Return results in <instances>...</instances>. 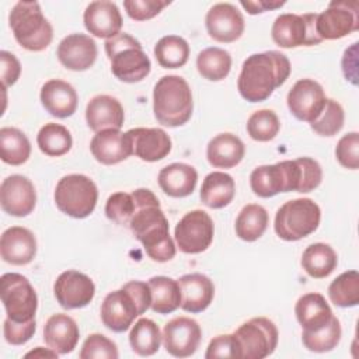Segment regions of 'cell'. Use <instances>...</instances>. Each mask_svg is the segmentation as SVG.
Returning a JSON list of instances; mask_svg holds the SVG:
<instances>
[{"instance_id":"6da1fadb","label":"cell","mask_w":359,"mask_h":359,"mask_svg":"<svg viewBox=\"0 0 359 359\" xmlns=\"http://www.w3.org/2000/svg\"><path fill=\"white\" fill-rule=\"evenodd\" d=\"M132 196L136 203V210L128 224L132 234L143 244L146 254L153 261L167 262L172 259L177 248L157 196L147 188L132 191Z\"/></svg>"},{"instance_id":"7a4b0ae2","label":"cell","mask_w":359,"mask_h":359,"mask_svg":"<svg viewBox=\"0 0 359 359\" xmlns=\"http://www.w3.org/2000/svg\"><path fill=\"white\" fill-rule=\"evenodd\" d=\"M290 62L278 50L248 56L237 80L240 95L248 102H261L272 95L290 74Z\"/></svg>"},{"instance_id":"3957f363","label":"cell","mask_w":359,"mask_h":359,"mask_svg":"<svg viewBox=\"0 0 359 359\" xmlns=\"http://www.w3.org/2000/svg\"><path fill=\"white\" fill-rule=\"evenodd\" d=\"M194 109L191 87L185 79L163 76L153 90V112L158 123L177 128L191 119Z\"/></svg>"},{"instance_id":"277c9868","label":"cell","mask_w":359,"mask_h":359,"mask_svg":"<svg viewBox=\"0 0 359 359\" xmlns=\"http://www.w3.org/2000/svg\"><path fill=\"white\" fill-rule=\"evenodd\" d=\"M8 24L15 41L27 50L41 52L53 39V28L36 1L15 3L10 11Z\"/></svg>"},{"instance_id":"5b68a950","label":"cell","mask_w":359,"mask_h":359,"mask_svg":"<svg viewBox=\"0 0 359 359\" xmlns=\"http://www.w3.org/2000/svg\"><path fill=\"white\" fill-rule=\"evenodd\" d=\"M105 52L111 62L112 74L123 83H139L151 70L149 56L140 42L129 34H119L105 41Z\"/></svg>"},{"instance_id":"8992f818","label":"cell","mask_w":359,"mask_h":359,"mask_svg":"<svg viewBox=\"0 0 359 359\" xmlns=\"http://www.w3.org/2000/svg\"><path fill=\"white\" fill-rule=\"evenodd\" d=\"M321 220L320 206L309 198L285 202L276 212L273 229L279 238L297 241L314 233Z\"/></svg>"},{"instance_id":"52a82bcc","label":"cell","mask_w":359,"mask_h":359,"mask_svg":"<svg viewBox=\"0 0 359 359\" xmlns=\"http://www.w3.org/2000/svg\"><path fill=\"white\" fill-rule=\"evenodd\" d=\"M98 201V189L91 178L83 174H69L59 180L55 188L57 209L74 219L90 216Z\"/></svg>"},{"instance_id":"ba28073f","label":"cell","mask_w":359,"mask_h":359,"mask_svg":"<svg viewBox=\"0 0 359 359\" xmlns=\"http://www.w3.org/2000/svg\"><path fill=\"white\" fill-rule=\"evenodd\" d=\"M1 303L7 318L14 323H28L35 320L38 296L29 280L21 273L7 272L1 275Z\"/></svg>"},{"instance_id":"9c48e42d","label":"cell","mask_w":359,"mask_h":359,"mask_svg":"<svg viewBox=\"0 0 359 359\" xmlns=\"http://www.w3.org/2000/svg\"><path fill=\"white\" fill-rule=\"evenodd\" d=\"M300 165L297 160H285L276 164L259 165L250 175V187L252 192L261 198H271L279 192H290L299 189Z\"/></svg>"},{"instance_id":"30bf717a","label":"cell","mask_w":359,"mask_h":359,"mask_svg":"<svg viewBox=\"0 0 359 359\" xmlns=\"http://www.w3.org/2000/svg\"><path fill=\"white\" fill-rule=\"evenodd\" d=\"M241 359H264L273 353L279 332L273 321L266 317H254L243 323L234 332Z\"/></svg>"},{"instance_id":"8fae6325","label":"cell","mask_w":359,"mask_h":359,"mask_svg":"<svg viewBox=\"0 0 359 359\" xmlns=\"http://www.w3.org/2000/svg\"><path fill=\"white\" fill-rule=\"evenodd\" d=\"M316 13H307L303 15L285 13L278 15L271 29L273 42L285 49L321 43L323 41L316 31Z\"/></svg>"},{"instance_id":"7c38bea8","label":"cell","mask_w":359,"mask_h":359,"mask_svg":"<svg viewBox=\"0 0 359 359\" xmlns=\"http://www.w3.org/2000/svg\"><path fill=\"white\" fill-rule=\"evenodd\" d=\"M359 29V4L355 0H335L317 14L316 31L324 39H341Z\"/></svg>"},{"instance_id":"4fadbf2b","label":"cell","mask_w":359,"mask_h":359,"mask_svg":"<svg viewBox=\"0 0 359 359\" xmlns=\"http://www.w3.org/2000/svg\"><path fill=\"white\" fill-rule=\"evenodd\" d=\"M215 224L212 217L201 209L185 213L175 226L174 237L178 248L185 254H199L213 241Z\"/></svg>"},{"instance_id":"5bb4252c","label":"cell","mask_w":359,"mask_h":359,"mask_svg":"<svg viewBox=\"0 0 359 359\" xmlns=\"http://www.w3.org/2000/svg\"><path fill=\"white\" fill-rule=\"evenodd\" d=\"M286 102L296 119L311 123L324 109L327 97L320 83L313 79H300L289 90Z\"/></svg>"},{"instance_id":"9a60e30c","label":"cell","mask_w":359,"mask_h":359,"mask_svg":"<svg viewBox=\"0 0 359 359\" xmlns=\"http://www.w3.org/2000/svg\"><path fill=\"white\" fill-rule=\"evenodd\" d=\"M201 338L202 330L199 324L189 317H175L163 328V345L175 358L194 355L201 344Z\"/></svg>"},{"instance_id":"2e32d148","label":"cell","mask_w":359,"mask_h":359,"mask_svg":"<svg viewBox=\"0 0 359 359\" xmlns=\"http://www.w3.org/2000/svg\"><path fill=\"white\" fill-rule=\"evenodd\" d=\"M53 292L57 303L66 309L86 307L95 294V285L90 276L83 272L69 269L62 272L53 285Z\"/></svg>"},{"instance_id":"e0dca14e","label":"cell","mask_w":359,"mask_h":359,"mask_svg":"<svg viewBox=\"0 0 359 359\" xmlns=\"http://www.w3.org/2000/svg\"><path fill=\"white\" fill-rule=\"evenodd\" d=\"M0 205L11 216H28L36 205V191L31 180L20 174L4 178L0 185Z\"/></svg>"},{"instance_id":"ac0fdd59","label":"cell","mask_w":359,"mask_h":359,"mask_svg":"<svg viewBox=\"0 0 359 359\" xmlns=\"http://www.w3.org/2000/svg\"><path fill=\"white\" fill-rule=\"evenodd\" d=\"M205 25L209 36L222 43L237 41L244 32V18L231 3H217L206 14Z\"/></svg>"},{"instance_id":"d6986e66","label":"cell","mask_w":359,"mask_h":359,"mask_svg":"<svg viewBox=\"0 0 359 359\" xmlns=\"http://www.w3.org/2000/svg\"><path fill=\"white\" fill-rule=\"evenodd\" d=\"M140 310L132 294L123 287L108 293L101 304V321L114 332H125L130 328Z\"/></svg>"},{"instance_id":"ffe728a7","label":"cell","mask_w":359,"mask_h":359,"mask_svg":"<svg viewBox=\"0 0 359 359\" xmlns=\"http://www.w3.org/2000/svg\"><path fill=\"white\" fill-rule=\"evenodd\" d=\"M97 43L86 34H70L57 45V59L69 70L84 72L97 60Z\"/></svg>"},{"instance_id":"44dd1931","label":"cell","mask_w":359,"mask_h":359,"mask_svg":"<svg viewBox=\"0 0 359 359\" xmlns=\"http://www.w3.org/2000/svg\"><path fill=\"white\" fill-rule=\"evenodd\" d=\"M90 150L93 157L104 165L118 164L133 154L132 140L128 132H121V129L97 132L90 142Z\"/></svg>"},{"instance_id":"7402d4cb","label":"cell","mask_w":359,"mask_h":359,"mask_svg":"<svg viewBox=\"0 0 359 359\" xmlns=\"http://www.w3.org/2000/svg\"><path fill=\"white\" fill-rule=\"evenodd\" d=\"M83 20L86 29L91 35L105 39L119 35L123 24L118 6L108 0L91 1L84 10Z\"/></svg>"},{"instance_id":"603a6c76","label":"cell","mask_w":359,"mask_h":359,"mask_svg":"<svg viewBox=\"0 0 359 359\" xmlns=\"http://www.w3.org/2000/svg\"><path fill=\"white\" fill-rule=\"evenodd\" d=\"M3 261L11 265H27L36 255V238L34 233L21 226H13L3 231L0 238Z\"/></svg>"},{"instance_id":"cb8c5ba5","label":"cell","mask_w":359,"mask_h":359,"mask_svg":"<svg viewBox=\"0 0 359 359\" xmlns=\"http://www.w3.org/2000/svg\"><path fill=\"white\" fill-rule=\"evenodd\" d=\"M133 154L143 161H158L171 151V139L160 128H133L128 130Z\"/></svg>"},{"instance_id":"d4e9b609","label":"cell","mask_w":359,"mask_h":359,"mask_svg":"<svg viewBox=\"0 0 359 359\" xmlns=\"http://www.w3.org/2000/svg\"><path fill=\"white\" fill-rule=\"evenodd\" d=\"M86 121L95 133L105 129H121L125 121L123 107L115 97L95 95L87 104Z\"/></svg>"},{"instance_id":"484cf974","label":"cell","mask_w":359,"mask_h":359,"mask_svg":"<svg viewBox=\"0 0 359 359\" xmlns=\"http://www.w3.org/2000/svg\"><path fill=\"white\" fill-rule=\"evenodd\" d=\"M41 102L43 108L56 118L65 119L72 116L77 109L79 97L72 84L67 81L52 79L41 88Z\"/></svg>"},{"instance_id":"4316f807","label":"cell","mask_w":359,"mask_h":359,"mask_svg":"<svg viewBox=\"0 0 359 359\" xmlns=\"http://www.w3.org/2000/svg\"><path fill=\"white\" fill-rule=\"evenodd\" d=\"M181 290V309L188 313H202L215 296L213 282L202 273H187L178 279Z\"/></svg>"},{"instance_id":"83f0119b","label":"cell","mask_w":359,"mask_h":359,"mask_svg":"<svg viewBox=\"0 0 359 359\" xmlns=\"http://www.w3.org/2000/svg\"><path fill=\"white\" fill-rule=\"evenodd\" d=\"M80 338L77 323L67 314L56 313L50 316L43 325L45 344L59 355L70 353Z\"/></svg>"},{"instance_id":"f1b7e54d","label":"cell","mask_w":359,"mask_h":359,"mask_svg":"<svg viewBox=\"0 0 359 359\" xmlns=\"http://www.w3.org/2000/svg\"><path fill=\"white\" fill-rule=\"evenodd\" d=\"M294 313L299 324L306 332H314L324 328L334 317L325 297L314 292L299 297L296 302Z\"/></svg>"},{"instance_id":"f546056e","label":"cell","mask_w":359,"mask_h":359,"mask_svg":"<svg viewBox=\"0 0 359 359\" xmlns=\"http://www.w3.org/2000/svg\"><path fill=\"white\" fill-rule=\"evenodd\" d=\"M157 180L165 195L185 198L194 192L198 182V172L189 164L172 163L160 170Z\"/></svg>"},{"instance_id":"4dcf8cb0","label":"cell","mask_w":359,"mask_h":359,"mask_svg":"<svg viewBox=\"0 0 359 359\" xmlns=\"http://www.w3.org/2000/svg\"><path fill=\"white\" fill-rule=\"evenodd\" d=\"M245 153L244 143L233 133H219L206 147V157L215 168H233L241 163Z\"/></svg>"},{"instance_id":"1f68e13d","label":"cell","mask_w":359,"mask_h":359,"mask_svg":"<svg viewBox=\"0 0 359 359\" xmlns=\"http://www.w3.org/2000/svg\"><path fill=\"white\" fill-rule=\"evenodd\" d=\"M201 201L210 209L227 206L236 195V184L230 174L213 171L208 174L201 187Z\"/></svg>"},{"instance_id":"d6a6232c","label":"cell","mask_w":359,"mask_h":359,"mask_svg":"<svg viewBox=\"0 0 359 359\" xmlns=\"http://www.w3.org/2000/svg\"><path fill=\"white\" fill-rule=\"evenodd\" d=\"M300 264L309 276L323 279L334 272L338 265V257L331 245L314 243L303 251Z\"/></svg>"},{"instance_id":"836d02e7","label":"cell","mask_w":359,"mask_h":359,"mask_svg":"<svg viewBox=\"0 0 359 359\" xmlns=\"http://www.w3.org/2000/svg\"><path fill=\"white\" fill-rule=\"evenodd\" d=\"M151 292V310L157 314H170L181 306V290L178 280L168 276H153L149 279Z\"/></svg>"},{"instance_id":"e575fe53","label":"cell","mask_w":359,"mask_h":359,"mask_svg":"<svg viewBox=\"0 0 359 359\" xmlns=\"http://www.w3.org/2000/svg\"><path fill=\"white\" fill-rule=\"evenodd\" d=\"M269 216L265 208L257 203L245 205L236 219V234L244 241L258 240L266 230Z\"/></svg>"},{"instance_id":"d590c367","label":"cell","mask_w":359,"mask_h":359,"mask_svg":"<svg viewBox=\"0 0 359 359\" xmlns=\"http://www.w3.org/2000/svg\"><path fill=\"white\" fill-rule=\"evenodd\" d=\"M31 154V143L24 132L17 128L0 129V156L6 164L21 165Z\"/></svg>"},{"instance_id":"8d00e7d4","label":"cell","mask_w":359,"mask_h":359,"mask_svg":"<svg viewBox=\"0 0 359 359\" xmlns=\"http://www.w3.org/2000/svg\"><path fill=\"white\" fill-rule=\"evenodd\" d=\"M163 335L158 325L150 318H139L130 330L129 344L135 353L139 356L154 355L161 345Z\"/></svg>"},{"instance_id":"74e56055","label":"cell","mask_w":359,"mask_h":359,"mask_svg":"<svg viewBox=\"0 0 359 359\" xmlns=\"http://www.w3.org/2000/svg\"><path fill=\"white\" fill-rule=\"evenodd\" d=\"M196 69L203 79L210 81H220L230 73L231 56L222 48H206L199 52L196 57Z\"/></svg>"},{"instance_id":"f35d334b","label":"cell","mask_w":359,"mask_h":359,"mask_svg":"<svg viewBox=\"0 0 359 359\" xmlns=\"http://www.w3.org/2000/svg\"><path fill=\"white\" fill-rule=\"evenodd\" d=\"M154 56L164 69L182 67L189 57L188 42L178 35H165L154 46Z\"/></svg>"},{"instance_id":"ab89813d","label":"cell","mask_w":359,"mask_h":359,"mask_svg":"<svg viewBox=\"0 0 359 359\" xmlns=\"http://www.w3.org/2000/svg\"><path fill=\"white\" fill-rule=\"evenodd\" d=\"M36 143L43 154L49 157H60L72 149L73 139L67 128L55 122H49L39 129Z\"/></svg>"},{"instance_id":"60d3db41","label":"cell","mask_w":359,"mask_h":359,"mask_svg":"<svg viewBox=\"0 0 359 359\" xmlns=\"http://www.w3.org/2000/svg\"><path fill=\"white\" fill-rule=\"evenodd\" d=\"M330 300L338 307H355L359 303V273L346 271L328 286Z\"/></svg>"},{"instance_id":"b9f144b4","label":"cell","mask_w":359,"mask_h":359,"mask_svg":"<svg viewBox=\"0 0 359 359\" xmlns=\"http://www.w3.org/2000/svg\"><path fill=\"white\" fill-rule=\"evenodd\" d=\"M342 330H341V323L339 320L334 316L331 321L321 330L314 331V332H306L302 331V342L306 349L317 353L323 352H330L341 341Z\"/></svg>"},{"instance_id":"7bdbcfd3","label":"cell","mask_w":359,"mask_h":359,"mask_svg":"<svg viewBox=\"0 0 359 359\" xmlns=\"http://www.w3.org/2000/svg\"><path fill=\"white\" fill-rule=\"evenodd\" d=\"M279 129V118L272 109L255 111L247 121V132L250 137L257 142H269L275 139Z\"/></svg>"},{"instance_id":"ee69618b","label":"cell","mask_w":359,"mask_h":359,"mask_svg":"<svg viewBox=\"0 0 359 359\" xmlns=\"http://www.w3.org/2000/svg\"><path fill=\"white\" fill-rule=\"evenodd\" d=\"M345 122V112L341 104L335 100L327 98L324 109L321 114L310 123V128L320 136H334L337 135Z\"/></svg>"},{"instance_id":"f6af8a7d","label":"cell","mask_w":359,"mask_h":359,"mask_svg":"<svg viewBox=\"0 0 359 359\" xmlns=\"http://www.w3.org/2000/svg\"><path fill=\"white\" fill-rule=\"evenodd\" d=\"M136 210V203L132 192H115L105 203V215L108 219L118 224H129L133 213Z\"/></svg>"},{"instance_id":"bcb514c9","label":"cell","mask_w":359,"mask_h":359,"mask_svg":"<svg viewBox=\"0 0 359 359\" xmlns=\"http://www.w3.org/2000/svg\"><path fill=\"white\" fill-rule=\"evenodd\" d=\"M81 359H116L119 356L115 342L102 334H91L84 341L80 355Z\"/></svg>"},{"instance_id":"7dc6e473","label":"cell","mask_w":359,"mask_h":359,"mask_svg":"<svg viewBox=\"0 0 359 359\" xmlns=\"http://www.w3.org/2000/svg\"><path fill=\"white\" fill-rule=\"evenodd\" d=\"M335 156L338 163L349 170H358L359 167V133L349 132L344 135L335 147Z\"/></svg>"},{"instance_id":"c3c4849f","label":"cell","mask_w":359,"mask_h":359,"mask_svg":"<svg viewBox=\"0 0 359 359\" xmlns=\"http://www.w3.org/2000/svg\"><path fill=\"white\" fill-rule=\"evenodd\" d=\"M168 1H160V0H125L123 7L128 13V15L135 21H146L157 14L168 6Z\"/></svg>"},{"instance_id":"681fc988","label":"cell","mask_w":359,"mask_h":359,"mask_svg":"<svg viewBox=\"0 0 359 359\" xmlns=\"http://www.w3.org/2000/svg\"><path fill=\"white\" fill-rule=\"evenodd\" d=\"M300 165V185L297 192H310L316 189L323 180V170L318 161L310 157L296 158Z\"/></svg>"},{"instance_id":"f907efd6","label":"cell","mask_w":359,"mask_h":359,"mask_svg":"<svg viewBox=\"0 0 359 359\" xmlns=\"http://www.w3.org/2000/svg\"><path fill=\"white\" fill-rule=\"evenodd\" d=\"M205 358L206 359L240 358V348L234 334H224V335L215 337L206 348Z\"/></svg>"},{"instance_id":"816d5d0a","label":"cell","mask_w":359,"mask_h":359,"mask_svg":"<svg viewBox=\"0 0 359 359\" xmlns=\"http://www.w3.org/2000/svg\"><path fill=\"white\" fill-rule=\"evenodd\" d=\"M36 331V321H28V323H14L10 318L4 320L3 325V334L4 339L11 345H22L28 342Z\"/></svg>"},{"instance_id":"f5cc1de1","label":"cell","mask_w":359,"mask_h":359,"mask_svg":"<svg viewBox=\"0 0 359 359\" xmlns=\"http://www.w3.org/2000/svg\"><path fill=\"white\" fill-rule=\"evenodd\" d=\"M0 73H1L3 90L15 84L21 74V65L18 59L7 50L0 52Z\"/></svg>"},{"instance_id":"db71d44e","label":"cell","mask_w":359,"mask_h":359,"mask_svg":"<svg viewBox=\"0 0 359 359\" xmlns=\"http://www.w3.org/2000/svg\"><path fill=\"white\" fill-rule=\"evenodd\" d=\"M122 287L132 294V297L135 299V302L140 310V314L146 313V310L151 304V292H150L149 283L142 282V280H130V282L125 283Z\"/></svg>"},{"instance_id":"11a10c76","label":"cell","mask_w":359,"mask_h":359,"mask_svg":"<svg viewBox=\"0 0 359 359\" xmlns=\"http://www.w3.org/2000/svg\"><path fill=\"white\" fill-rule=\"evenodd\" d=\"M358 42L352 43L348 49H345L342 56V72L346 80H349L353 86L358 84Z\"/></svg>"},{"instance_id":"9f6ffc18","label":"cell","mask_w":359,"mask_h":359,"mask_svg":"<svg viewBox=\"0 0 359 359\" xmlns=\"http://www.w3.org/2000/svg\"><path fill=\"white\" fill-rule=\"evenodd\" d=\"M243 8L247 10L248 14H259L268 10H275L278 7H282L285 1H266V0H258V1H240Z\"/></svg>"},{"instance_id":"6f0895ef","label":"cell","mask_w":359,"mask_h":359,"mask_svg":"<svg viewBox=\"0 0 359 359\" xmlns=\"http://www.w3.org/2000/svg\"><path fill=\"white\" fill-rule=\"evenodd\" d=\"M57 355L59 353L56 351H53L52 348L45 349L42 346H36L35 349L27 352L25 358H31V356H34V358H57Z\"/></svg>"}]
</instances>
